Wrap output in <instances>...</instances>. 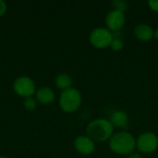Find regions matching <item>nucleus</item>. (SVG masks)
<instances>
[{"label": "nucleus", "mask_w": 158, "mask_h": 158, "mask_svg": "<svg viewBox=\"0 0 158 158\" xmlns=\"http://www.w3.org/2000/svg\"><path fill=\"white\" fill-rule=\"evenodd\" d=\"M108 145L113 153L129 156L136 149V139L131 132L121 131L113 134L108 141Z\"/></svg>", "instance_id": "1"}, {"label": "nucleus", "mask_w": 158, "mask_h": 158, "mask_svg": "<svg viewBox=\"0 0 158 158\" xmlns=\"http://www.w3.org/2000/svg\"><path fill=\"white\" fill-rule=\"evenodd\" d=\"M87 136L94 142L104 143L109 141L114 134V126L106 118H96L92 120L86 129Z\"/></svg>", "instance_id": "2"}, {"label": "nucleus", "mask_w": 158, "mask_h": 158, "mask_svg": "<svg viewBox=\"0 0 158 158\" xmlns=\"http://www.w3.org/2000/svg\"><path fill=\"white\" fill-rule=\"evenodd\" d=\"M82 102L81 93L75 88H69L63 91L59 97V105L66 113H73L79 109Z\"/></svg>", "instance_id": "3"}, {"label": "nucleus", "mask_w": 158, "mask_h": 158, "mask_svg": "<svg viewBox=\"0 0 158 158\" xmlns=\"http://www.w3.org/2000/svg\"><path fill=\"white\" fill-rule=\"evenodd\" d=\"M114 38V34L107 28L97 27L92 31L90 33V43L91 44L98 49H104L110 46V44Z\"/></svg>", "instance_id": "4"}, {"label": "nucleus", "mask_w": 158, "mask_h": 158, "mask_svg": "<svg viewBox=\"0 0 158 158\" xmlns=\"http://www.w3.org/2000/svg\"><path fill=\"white\" fill-rule=\"evenodd\" d=\"M136 148L143 154H152L158 148V137L154 132H143L136 139Z\"/></svg>", "instance_id": "5"}, {"label": "nucleus", "mask_w": 158, "mask_h": 158, "mask_svg": "<svg viewBox=\"0 0 158 158\" xmlns=\"http://www.w3.org/2000/svg\"><path fill=\"white\" fill-rule=\"evenodd\" d=\"M13 89L18 95L28 98L35 93V83L31 78L22 76L15 81Z\"/></svg>", "instance_id": "6"}, {"label": "nucleus", "mask_w": 158, "mask_h": 158, "mask_svg": "<svg viewBox=\"0 0 158 158\" xmlns=\"http://www.w3.org/2000/svg\"><path fill=\"white\" fill-rule=\"evenodd\" d=\"M126 22V17L124 12H121L119 10L113 9L109 11L106 17V28L110 31H120Z\"/></svg>", "instance_id": "7"}, {"label": "nucleus", "mask_w": 158, "mask_h": 158, "mask_svg": "<svg viewBox=\"0 0 158 158\" xmlns=\"http://www.w3.org/2000/svg\"><path fill=\"white\" fill-rule=\"evenodd\" d=\"M74 147L78 153L83 156H89L95 150V142L87 135H81L74 141Z\"/></svg>", "instance_id": "8"}, {"label": "nucleus", "mask_w": 158, "mask_h": 158, "mask_svg": "<svg viewBox=\"0 0 158 158\" xmlns=\"http://www.w3.org/2000/svg\"><path fill=\"white\" fill-rule=\"evenodd\" d=\"M154 29L145 23L138 24L134 28V35L137 39L143 42H148L154 38Z\"/></svg>", "instance_id": "9"}, {"label": "nucleus", "mask_w": 158, "mask_h": 158, "mask_svg": "<svg viewBox=\"0 0 158 158\" xmlns=\"http://www.w3.org/2000/svg\"><path fill=\"white\" fill-rule=\"evenodd\" d=\"M110 122L114 128L118 129H127L129 126V116L123 110H116L110 118Z\"/></svg>", "instance_id": "10"}, {"label": "nucleus", "mask_w": 158, "mask_h": 158, "mask_svg": "<svg viewBox=\"0 0 158 158\" xmlns=\"http://www.w3.org/2000/svg\"><path fill=\"white\" fill-rule=\"evenodd\" d=\"M55 93L54 91L49 87H42L38 89L36 92V98L37 100L44 105L51 104L55 100Z\"/></svg>", "instance_id": "11"}, {"label": "nucleus", "mask_w": 158, "mask_h": 158, "mask_svg": "<svg viewBox=\"0 0 158 158\" xmlns=\"http://www.w3.org/2000/svg\"><path fill=\"white\" fill-rule=\"evenodd\" d=\"M56 85L57 88L65 91L69 88H71L72 79L67 73H60L56 77Z\"/></svg>", "instance_id": "12"}, {"label": "nucleus", "mask_w": 158, "mask_h": 158, "mask_svg": "<svg viewBox=\"0 0 158 158\" xmlns=\"http://www.w3.org/2000/svg\"><path fill=\"white\" fill-rule=\"evenodd\" d=\"M112 6L114 9L119 10L121 12H125L128 8V3L124 0H114L112 1Z\"/></svg>", "instance_id": "13"}, {"label": "nucleus", "mask_w": 158, "mask_h": 158, "mask_svg": "<svg viewBox=\"0 0 158 158\" xmlns=\"http://www.w3.org/2000/svg\"><path fill=\"white\" fill-rule=\"evenodd\" d=\"M123 46H124L123 41H122L120 38H117V37L114 36V38H113V40H112V42H111V44H110L111 49L118 52V51L122 50Z\"/></svg>", "instance_id": "14"}, {"label": "nucleus", "mask_w": 158, "mask_h": 158, "mask_svg": "<svg viewBox=\"0 0 158 158\" xmlns=\"http://www.w3.org/2000/svg\"><path fill=\"white\" fill-rule=\"evenodd\" d=\"M23 106H24L26 110L33 111L36 108V102H35V100L33 98L28 97V98H25V100L23 102Z\"/></svg>", "instance_id": "15"}, {"label": "nucleus", "mask_w": 158, "mask_h": 158, "mask_svg": "<svg viewBox=\"0 0 158 158\" xmlns=\"http://www.w3.org/2000/svg\"><path fill=\"white\" fill-rule=\"evenodd\" d=\"M148 6L153 11L158 13V0H150L148 2Z\"/></svg>", "instance_id": "16"}, {"label": "nucleus", "mask_w": 158, "mask_h": 158, "mask_svg": "<svg viewBox=\"0 0 158 158\" xmlns=\"http://www.w3.org/2000/svg\"><path fill=\"white\" fill-rule=\"evenodd\" d=\"M6 11V4L3 1L0 0V17H2Z\"/></svg>", "instance_id": "17"}, {"label": "nucleus", "mask_w": 158, "mask_h": 158, "mask_svg": "<svg viewBox=\"0 0 158 158\" xmlns=\"http://www.w3.org/2000/svg\"><path fill=\"white\" fill-rule=\"evenodd\" d=\"M128 158H143V156H142L140 154H137V153H133L131 155H130Z\"/></svg>", "instance_id": "18"}, {"label": "nucleus", "mask_w": 158, "mask_h": 158, "mask_svg": "<svg viewBox=\"0 0 158 158\" xmlns=\"http://www.w3.org/2000/svg\"><path fill=\"white\" fill-rule=\"evenodd\" d=\"M154 38L158 41V28H156V30H155V32H154Z\"/></svg>", "instance_id": "19"}, {"label": "nucleus", "mask_w": 158, "mask_h": 158, "mask_svg": "<svg viewBox=\"0 0 158 158\" xmlns=\"http://www.w3.org/2000/svg\"><path fill=\"white\" fill-rule=\"evenodd\" d=\"M0 158H7V157H5V156H0Z\"/></svg>", "instance_id": "20"}]
</instances>
